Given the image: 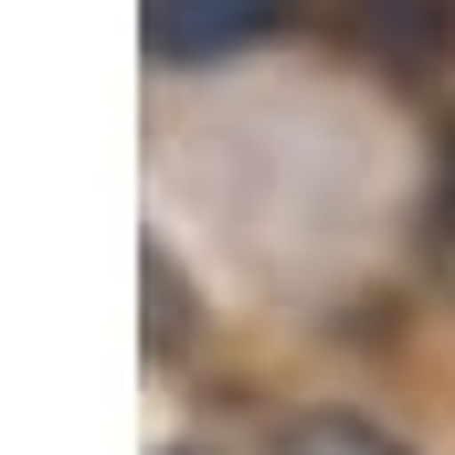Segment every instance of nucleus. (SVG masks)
<instances>
[{
	"label": "nucleus",
	"instance_id": "nucleus-1",
	"mask_svg": "<svg viewBox=\"0 0 455 455\" xmlns=\"http://www.w3.org/2000/svg\"><path fill=\"white\" fill-rule=\"evenodd\" d=\"M286 11H297V0H138V32H148V53L180 75V64H223L243 43H265Z\"/></svg>",
	"mask_w": 455,
	"mask_h": 455
},
{
	"label": "nucleus",
	"instance_id": "nucleus-2",
	"mask_svg": "<svg viewBox=\"0 0 455 455\" xmlns=\"http://www.w3.org/2000/svg\"><path fill=\"white\" fill-rule=\"evenodd\" d=\"M349 43L381 53L392 75H435L455 43V0H349Z\"/></svg>",
	"mask_w": 455,
	"mask_h": 455
},
{
	"label": "nucleus",
	"instance_id": "nucleus-3",
	"mask_svg": "<svg viewBox=\"0 0 455 455\" xmlns=\"http://www.w3.org/2000/svg\"><path fill=\"white\" fill-rule=\"evenodd\" d=\"M275 455H413V445L392 424H371V413H297L275 435Z\"/></svg>",
	"mask_w": 455,
	"mask_h": 455
},
{
	"label": "nucleus",
	"instance_id": "nucleus-4",
	"mask_svg": "<svg viewBox=\"0 0 455 455\" xmlns=\"http://www.w3.org/2000/svg\"><path fill=\"white\" fill-rule=\"evenodd\" d=\"M180 318H191V297H180V275H170V254L148 243V349H159V360L180 349Z\"/></svg>",
	"mask_w": 455,
	"mask_h": 455
},
{
	"label": "nucleus",
	"instance_id": "nucleus-5",
	"mask_svg": "<svg viewBox=\"0 0 455 455\" xmlns=\"http://www.w3.org/2000/svg\"><path fill=\"white\" fill-rule=\"evenodd\" d=\"M170 455H202V445H170Z\"/></svg>",
	"mask_w": 455,
	"mask_h": 455
}]
</instances>
